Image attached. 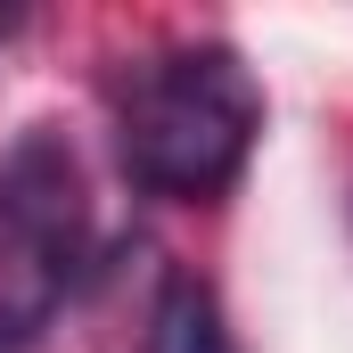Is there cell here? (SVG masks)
Segmentation results:
<instances>
[{
	"label": "cell",
	"mask_w": 353,
	"mask_h": 353,
	"mask_svg": "<svg viewBox=\"0 0 353 353\" xmlns=\"http://www.w3.org/2000/svg\"><path fill=\"white\" fill-rule=\"evenodd\" d=\"M107 132L132 189L173 205H214L247 181L263 148V83L222 33H181L115 66Z\"/></svg>",
	"instance_id": "1"
},
{
	"label": "cell",
	"mask_w": 353,
	"mask_h": 353,
	"mask_svg": "<svg viewBox=\"0 0 353 353\" xmlns=\"http://www.w3.org/2000/svg\"><path fill=\"white\" fill-rule=\"evenodd\" d=\"M90 255V181L58 123L0 148V353L41 345Z\"/></svg>",
	"instance_id": "2"
},
{
	"label": "cell",
	"mask_w": 353,
	"mask_h": 353,
	"mask_svg": "<svg viewBox=\"0 0 353 353\" xmlns=\"http://www.w3.org/2000/svg\"><path fill=\"white\" fill-rule=\"evenodd\" d=\"M140 353H239L222 296L197 271H165L157 304H148V329H140Z\"/></svg>",
	"instance_id": "3"
},
{
	"label": "cell",
	"mask_w": 353,
	"mask_h": 353,
	"mask_svg": "<svg viewBox=\"0 0 353 353\" xmlns=\"http://www.w3.org/2000/svg\"><path fill=\"white\" fill-rule=\"evenodd\" d=\"M8 33H17V8H0V41H8Z\"/></svg>",
	"instance_id": "4"
}]
</instances>
